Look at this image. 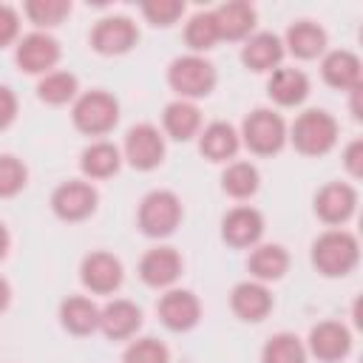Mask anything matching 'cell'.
I'll return each mask as SVG.
<instances>
[{"mask_svg":"<svg viewBox=\"0 0 363 363\" xmlns=\"http://www.w3.org/2000/svg\"><path fill=\"white\" fill-rule=\"evenodd\" d=\"M139 272H142V278H145L150 286H164V284H170V281L179 278V272H182V258H179L176 250L159 247V250H150V252L142 258Z\"/></svg>","mask_w":363,"mask_h":363,"instance_id":"obj_12","label":"cell"},{"mask_svg":"<svg viewBox=\"0 0 363 363\" xmlns=\"http://www.w3.org/2000/svg\"><path fill=\"white\" fill-rule=\"evenodd\" d=\"M60 315H62V323L77 335H85L99 323V309L88 298H68Z\"/></svg>","mask_w":363,"mask_h":363,"instance_id":"obj_25","label":"cell"},{"mask_svg":"<svg viewBox=\"0 0 363 363\" xmlns=\"http://www.w3.org/2000/svg\"><path fill=\"white\" fill-rule=\"evenodd\" d=\"M337 139V122L326 111H306L298 116L292 128V142L301 153L318 156L326 153Z\"/></svg>","mask_w":363,"mask_h":363,"instance_id":"obj_2","label":"cell"},{"mask_svg":"<svg viewBox=\"0 0 363 363\" xmlns=\"http://www.w3.org/2000/svg\"><path fill=\"white\" fill-rule=\"evenodd\" d=\"M94 48L102 54H122L136 43V26L128 17H105L94 28Z\"/></svg>","mask_w":363,"mask_h":363,"instance_id":"obj_8","label":"cell"},{"mask_svg":"<svg viewBox=\"0 0 363 363\" xmlns=\"http://www.w3.org/2000/svg\"><path fill=\"white\" fill-rule=\"evenodd\" d=\"M116 167H119V150L113 145L96 142V145H91V147L82 150V170L88 176L102 179V176H111Z\"/></svg>","mask_w":363,"mask_h":363,"instance_id":"obj_27","label":"cell"},{"mask_svg":"<svg viewBox=\"0 0 363 363\" xmlns=\"http://www.w3.org/2000/svg\"><path fill=\"white\" fill-rule=\"evenodd\" d=\"M312 261L323 275H346L357 264V241L352 233H323L312 247Z\"/></svg>","mask_w":363,"mask_h":363,"instance_id":"obj_1","label":"cell"},{"mask_svg":"<svg viewBox=\"0 0 363 363\" xmlns=\"http://www.w3.org/2000/svg\"><path fill=\"white\" fill-rule=\"evenodd\" d=\"M216 20H218V31H221V37L235 40V37H244V34L252 28V23H255V11H252L250 3L235 0V3L221 6V9L216 11Z\"/></svg>","mask_w":363,"mask_h":363,"instance_id":"obj_22","label":"cell"},{"mask_svg":"<svg viewBox=\"0 0 363 363\" xmlns=\"http://www.w3.org/2000/svg\"><path fill=\"white\" fill-rule=\"evenodd\" d=\"M286 252L278 247V244H267V247H258L252 255H250V269L258 275V278H281L286 272Z\"/></svg>","mask_w":363,"mask_h":363,"instance_id":"obj_28","label":"cell"},{"mask_svg":"<svg viewBox=\"0 0 363 363\" xmlns=\"http://www.w3.org/2000/svg\"><path fill=\"white\" fill-rule=\"evenodd\" d=\"M125 363H167V349L159 340L145 337V340H136L133 346H128Z\"/></svg>","mask_w":363,"mask_h":363,"instance_id":"obj_34","label":"cell"},{"mask_svg":"<svg viewBox=\"0 0 363 363\" xmlns=\"http://www.w3.org/2000/svg\"><path fill=\"white\" fill-rule=\"evenodd\" d=\"M139 323L142 315L130 301H113L99 312V326L108 337H128Z\"/></svg>","mask_w":363,"mask_h":363,"instance_id":"obj_17","label":"cell"},{"mask_svg":"<svg viewBox=\"0 0 363 363\" xmlns=\"http://www.w3.org/2000/svg\"><path fill=\"white\" fill-rule=\"evenodd\" d=\"M272 306L269 292L261 284H238L233 289V309L235 315H241L244 320H261Z\"/></svg>","mask_w":363,"mask_h":363,"instance_id":"obj_19","label":"cell"},{"mask_svg":"<svg viewBox=\"0 0 363 363\" xmlns=\"http://www.w3.org/2000/svg\"><path fill=\"white\" fill-rule=\"evenodd\" d=\"M14 111H17L14 94H11L6 85H0V128H6V125L14 119Z\"/></svg>","mask_w":363,"mask_h":363,"instance_id":"obj_38","label":"cell"},{"mask_svg":"<svg viewBox=\"0 0 363 363\" xmlns=\"http://www.w3.org/2000/svg\"><path fill=\"white\" fill-rule=\"evenodd\" d=\"M82 281L94 292H111L122 281V264L108 252H94L82 261Z\"/></svg>","mask_w":363,"mask_h":363,"instance_id":"obj_11","label":"cell"},{"mask_svg":"<svg viewBox=\"0 0 363 363\" xmlns=\"http://www.w3.org/2000/svg\"><path fill=\"white\" fill-rule=\"evenodd\" d=\"M190 48H210L221 31H218V20H216V11H201L196 14L190 23H187V31H184Z\"/></svg>","mask_w":363,"mask_h":363,"instance_id":"obj_29","label":"cell"},{"mask_svg":"<svg viewBox=\"0 0 363 363\" xmlns=\"http://www.w3.org/2000/svg\"><path fill=\"white\" fill-rule=\"evenodd\" d=\"M221 182H224V190L230 196L244 199V196L255 193V187H258V170L252 164H247V162H235V164L227 167V173H224Z\"/></svg>","mask_w":363,"mask_h":363,"instance_id":"obj_30","label":"cell"},{"mask_svg":"<svg viewBox=\"0 0 363 363\" xmlns=\"http://www.w3.org/2000/svg\"><path fill=\"white\" fill-rule=\"evenodd\" d=\"M264 363H303V346L295 335H275L264 346Z\"/></svg>","mask_w":363,"mask_h":363,"instance_id":"obj_31","label":"cell"},{"mask_svg":"<svg viewBox=\"0 0 363 363\" xmlns=\"http://www.w3.org/2000/svg\"><path fill=\"white\" fill-rule=\"evenodd\" d=\"M309 82L298 68H278L269 79V96L281 105H295L306 96Z\"/></svg>","mask_w":363,"mask_h":363,"instance_id":"obj_21","label":"cell"},{"mask_svg":"<svg viewBox=\"0 0 363 363\" xmlns=\"http://www.w3.org/2000/svg\"><path fill=\"white\" fill-rule=\"evenodd\" d=\"M309 346L312 352L320 357V360H337L349 352L352 346V337L346 332V326L335 323V320H326V323H318L309 335Z\"/></svg>","mask_w":363,"mask_h":363,"instance_id":"obj_14","label":"cell"},{"mask_svg":"<svg viewBox=\"0 0 363 363\" xmlns=\"http://www.w3.org/2000/svg\"><path fill=\"white\" fill-rule=\"evenodd\" d=\"M323 77L335 88H360V60L349 51H332L323 60Z\"/></svg>","mask_w":363,"mask_h":363,"instance_id":"obj_18","label":"cell"},{"mask_svg":"<svg viewBox=\"0 0 363 363\" xmlns=\"http://www.w3.org/2000/svg\"><path fill=\"white\" fill-rule=\"evenodd\" d=\"M179 218H182V204L167 190H156L145 196L139 207V224L147 235H167L179 224Z\"/></svg>","mask_w":363,"mask_h":363,"instance_id":"obj_3","label":"cell"},{"mask_svg":"<svg viewBox=\"0 0 363 363\" xmlns=\"http://www.w3.org/2000/svg\"><path fill=\"white\" fill-rule=\"evenodd\" d=\"M182 3L179 0H150V3H145L142 6V11H145V17L153 23V26H170L179 14H182Z\"/></svg>","mask_w":363,"mask_h":363,"instance_id":"obj_36","label":"cell"},{"mask_svg":"<svg viewBox=\"0 0 363 363\" xmlns=\"http://www.w3.org/2000/svg\"><path fill=\"white\" fill-rule=\"evenodd\" d=\"M357 199H354V190L349 184H326L318 199H315V210L323 221H346L354 210Z\"/></svg>","mask_w":363,"mask_h":363,"instance_id":"obj_15","label":"cell"},{"mask_svg":"<svg viewBox=\"0 0 363 363\" xmlns=\"http://www.w3.org/2000/svg\"><path fill=\"white\" fill-rule=\"evenodd\" d=\"M159 315L170 329H190L199 320V301L193 292L173 289L159 301Z\"/></svg>","mask_w":363,"mask_h":363,"instance_id":"obj_13","label":"cell"},{"mask_svg":"<svg viewBox=\"0 0 363 363\" xmlns=\"http://www.w3.org/2000/svg\"><path fill=\"white\" fill-rule=\"evenodd\" d=\"M238 147V136L227 122H213L204 133H201V153L213 162H221L227 156H233Z\"/></svg>","mask_w":363,"mask_h":363,"instance_id":"obj_23","label":"cell"},{"mask_svg":"<svg viewBox=\"0 0 363 363\" xmlns=\"http://www.w3.org/2000/svg\"><path fill=\"white\" fill-rule=\"evenodd\" d=\"M6 247H9V233H6V227L0 224V258L6 255Z\"/></svg>","mask_w":363,"mask_h":363,"instance_id":"obj_40","label":"cell"},{"mask_svg":"<svg viewBox=\"0 0 363 363\" xmlns=\"http://www.w3.org/2000/svg\"><path fill=\"white\" fill-rule=\"evenodd\" d=\"M26 184V167L14 156H0V196H14Z\"/></svg>","mask_w":363,"mask_h":363,"instance_id":"obj_35","label":"cell"},{"mask_svg":"<svg viewBox=\"0 0 363 363\" xmlns=\"http://www.w3.org/2000/svg\"><path fill=\"white\" fill-rule=\"evenodd\" d=\"M57 57H60V45L48 34H28L17 45V62L28 74H40V71L51 68L57 62Z\"/></svg>","mask_w":363,"mask_h":363,"instance_id":"obj_10","label":"cell"},{"mask_svg":"<svg viewBox=\"0 0 363 363\" xmlns=\"http://www.w3.org/2000/svg\"><path fill=\"white\" fill-rule=\"evenodd\" d=\"M286 45H289V51L292 54H298V57H315V54H320L323 51V45H326V34H323V28H318L315 23H295L289 31H286Z\"/></svg>","mask_w":363,"mask_h":363,"instance_id":"obj_24","label":"cell"},{"mask_svg":"<svg viewBox=\"0 0 363 363\" xmlns=\"http://www.w3.org/2000/svg\"><path fill=\"white\" fill-rule=\"evenodd\" d=\"M6 303H9V284L0 278V309H3Z\"/></svg>","mask_w":363,"mask_h":363,"instance_id":"obj_41","label":"cell"},{"mask_svg":"<svg viewBox=\"0 0 363 363\" xmlns=\"http://www.w3.org/2000/svg\"><path fill=\"white\" fill-rule=\"evenodd\" d=\"M51 204H54L57 216H62V218H68V221H77V218H85V216L94 210L96 193H94V187L85 184V182H68V184L57 187Z\"/></svg>","mask_w":363,"mask_h":363,"instance_id":"obj_9","label":"cell"},{"mask_svg":"<svg viewBox=\"0 0 363 363\" xmlns=\"http://www.w3.org/2000/svg\"><path fill=\"white\" fill-rule=\"evenodd\" d=\"M261 233H264V218L250 207H238L224 218V238L235 247H247L258 241Z\"/></svg>","mask_w":363,"mask_h":363,"instance_id":"obj_16","label":"cell"},{"mask_svg":"<svg viewBox=\"0 0 363 363\" xmlns=\"http://www.w3.org/2000/svg\"><path fill=\"white\" fill-rule=\"evenodd\" d=\"M125 153L130 159L133 167L139 170H150L162 162L164 156V142L159 136V130L153 125H136L128 130V139H125Z\"/></svg>","mask_w":363,"mask_h":363,"instance_id":"obj_7","label":"cell"},{"mask_svg":"<svg viewBox=\"0 0 363 363\" xmlns=\"http://www.w3.org/2000/svg\"><path fill=\"white\" fill-rule=\"evenodd\" d=\"M281 54H284V48H281V40H278L275 34H255V37L244 45L241 60H244L252 71H267V68H272V65L281 62Z\"/></svg>","mask_w":363,"mask_h":363,"instance_id":"obj_20","label":"cell"},{"mask_svg":"<svg viewBox=\"0 0 363 363\" xmlns=\"http://www.w3.org/2000/svg\"><path fill=\"white\" fill-rule=\"evenodd\" d=\"M346 167L352 176H360L363 173V142L354 139L349 147H346Z\"/></svg>","mask_w":363,"mask_h":363,"instance_id":"obj_39","label":"cell"},{"mask_svg":"<svg viewBox=\"0 0 363 363\" xmlns=\"http://www.w3.org/2000/svg\"><path fill=\"white\" fill-rule=\"evenodd\" d=\"M170 85L182 94V96H204L210 94L213 82H216V71L207 60L201 57H179L170 65Z\"/></svg>","mask_w":363,"mask_h":363,"instance_id":"obj_4","label":"cell"},{"mask_svg":"<svg viewBox=\"0 0 363 363\" xmlns=\"http://www.w3.org/2000/svg\"><path fill=\"white\" fill-rule=\"evenodd\" d=\"M37 91H40V99L60 105V102H65V99L74 96L77 79L71 74H65V71H54V74H45L43 77V82L37 85Z\"/></svg>","mask_w":363,"mask_h":363,"instance_id":"obj_32","label":"cell"},{"mask_svg":"<svg viewBox=\"0 0 363 363\" xmlns=\"http://www.w3.org/2000/svg\"><path fill=\"white\" fill-rule=\"evenodd\" d=\"M164 128L173 139H187L199 128V111L190 102H170L164 108Z\"/></svg>","mask_w":363,"mask_h":363,"instance_id":"obj_26","label":"cell"},{"mask_svg":"<svg viewBox=\"0 0 363 363\" xmlns=\"http://www.w3.org/2000/svg\"><path fill=\"white\" fill-rule=\"evenodd\" d=\"M116 116H119L116 99L108 96V94H102V91L85 94L74 105V122L85 133H105V130H111L116 125Z\"/></svg>","mask_w":363,"mask_h":363,"instance_id":"obj_5","label":"cell"},{"mask_svg":"<svg viewBox=\"0 0 363 363\" xmlns=\"http://www.w3.org/2000/svg\"><path fill=\"white\" fill-rule=\"evenodd\" d=\"M17 34V14L9 6H0V45L11 43Z\"/></svg>","mask_w":363,"mask_h":363,"instance_id":"obj_37","label":"cell"},{"mask_svg":"<svg viewBox=\"0 0 363 363\" xmlns=\"http://www.w3.org/2000/svg\"><path fill=\"white\" fill-rule=\"evenodd\" d=\"M284 119L272 111H255L244 122V139L255 153H275L284 145Z\"/></svg>","mask_w":363,"mask_h":363,"instance_id":"obj_6","label":"cell"},{"mask_svg":"<svg viewBox=\"0 0 363 363\" xmlns=\"http://www.w3.org/2000/svg\"><path fill=\"white\" fill-rule=\"evenodd\" d=\"M68 3L65 0H28V6H26V11H28V17L34 20V23H40V26H54V23H60L65 14H68Z\"/></svg>","mask_w":363,"mask_h":363,"instance_id":"obj_33","label":"cell"}]
</instances>
